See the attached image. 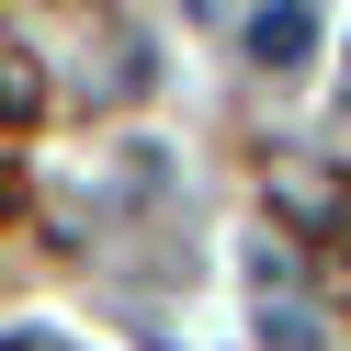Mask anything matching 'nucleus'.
<instances>
[{"mask_svg": "<svg viewBox=\"0 0 351 351\" xmlns=\"http://www.w3.org/2000/svg\"><path fill=\"white\" fill-rule=\"evenodd\" d=\"M306 46H317V12H306V0H272V12L250 23V57H272V69H295Z\"/></svg>", "mask_w": 351, "mask_h": 351, "instance_id": "obj_1", "label": "nucleus"}, {"mask_svg": "<svg viewBox=\"0 0 351 351\" xmlns=\"http://www.w3.org/2000/svg\"><path fill=\"white\" fill-rule=\"evenodd\" d=\"M34 102H46V91H34V69H23V57H0V114L23 125V114H34Z\"/></svg>", "mask_w": 351, "mask_h": 351, "instance_id": "obj_2", "label": "nucleus"}]
</instances>
